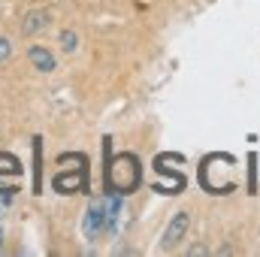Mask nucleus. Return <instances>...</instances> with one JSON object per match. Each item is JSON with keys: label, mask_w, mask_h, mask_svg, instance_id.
<instances>
[{"label": "nucleus", "mask_w": 260, "mask_h": 257, "mask_svg": "<svg viewBox=\"0 0 260 257\" xmlns=\"http://www.w3.org/2000/svg\"><path fill=\"white\" fill-rule=\"evenodd\" d=\"M103 230H106V209H103V200H94L85 212V236L97 239Z\"/></svg>", "instance_id": "nucleus-1"}, {"label": "nucleus", "mask_w": 260, "mask_h": 257, "mask_svg": "<svg viewBox=\"0 0 260 257\" xmlns=\"http://www.w3.org/2000/svg\"><path fill=\"white\" fill-rule=\"evenodd\" d=\"M188 227H191V215L188 212H176L173 221H170V227H167V233H164V248H176L185 239Z\"/></svg>", "instance_id": "nucleus-2"}, {"label": "nucleus", "mask_w": 260, "mask_h": 257, "mask_svg": "<svg viewBox=\"0 0 260 257\" xmlns=\"http://www.w3.org/2000/svg\"><path fill=\"white\" fill-rule=\"evenodd\" d=\"M46 27H49V12H46V9H30V12L24 15V24H21V30H24L27 37L40 34V30H46Z\"/></svg>", "instance_id": "nucleus-3"}, {"label": "nucleus", "mask_w": 260, "mask_h": 257, "mask_svg": "<svg viewBox=\"0 0 260 257\" xmlns=\"http://www.w3.org/2000/svg\"><path fill=\"white\" fill-rule=\"evenodd\" d=\"M27 61L37 67L40 73H52V70H55V58H52V52L43 49V46H30V49H27Z\"/></svg>", "instance_id": "nucleus-4"}, {"label": "nucleus", "mask_w": 260, "mask_h": 257, "mask_svg": "<svg viewBox=\"0 0 260 257\" xmlns=\"http://www.w3.org/2000/svg\"><path fill=\"white\" fill-rule=\"evenodd\" d=\"M55 188L61 194L79 191V188H82V176H79V173H76V176H58V179H55Z\"/></svg>", "instance_id": "nucleus-5"}, {"label": "nucleus", "mask_w": 260, "mask_h": 257, "mask_svg": "<svg viewBox=\"0 0 260 257\" xmlns=\"http://www.w3.org/2000/svg\"><path fill=\"white\" fill-rule=\"evenodd\" d=\"M0 173H21V167H18V160L12 157V154H0Z\"/></svg>", "instance_id": "nucleus-6"}, {"label": "nucleus", "mask_w": 260, "mask_h": 257, "mask_svg": "<svg viewBox=\"0 0 260 257\" xmlns=\"http://www.w3.org/2000/svg\"><path fill=\"white\" fill-rule=\"evenodd\" d=\"M61 46H64V52H76V46H79V37H76L73 30H61Z\"/></svg>", "instance_id": "nucleus-7"}, {"label": "nucleus", "mask_w": 260, "mask_h": 257, "mask_svg": "<svg viewBox=\"0 0 260 257\" xmlns=\"http://www.w3.org/2000/svg\"><path fill=\"white\" fill-rule=\"evenodd\" d=\"M9 52H12V43H9L6 37H0V61H6V58H9Z\"/></svg>", "instance_id": "nucleus-8"}, {"label": "nucleus", "mask_w": 260, "mask_h": 257, "mask_svg": "<svg viewBox=\"0 0 260 257\" xmlns=\"http://www.w3.org/2000/svg\"><path fill=\"white\" fill-rule=\"evenodd\" d=\"M9 197H12V194H0V218H3L6 209H9Z\"/></svg>", "instance_id": "nucleus-9"}, {"label": "nucleus", "mask_w": 260, "mask_h": 257, "mask_svg": "<svg viewBox=\"0 0 260 257\" xmlns=\"http://www.w3.org/2000/svg\"><path fill=\"white\" fill-rule=\"evenodd\" d=\"M188 254H209V251H206L203 245H194V248H188Z\"/></svg>", "instance_id": "nucleus-10"}, {"label": "nucleus", "mask_w": 260, "mask_h": 257, "mask_svg": "<svg viewBox=\"0 0 260 257\" xmlns=\"http://www.w3.org/2000/svg\"><path fill=\"white\" fill-rule=\"evenodd\" d=\"M0 239H3V230H0Z\"/></svg>", "instance_id": "nucleus-11"}]
</instances>
